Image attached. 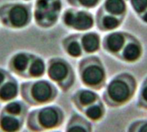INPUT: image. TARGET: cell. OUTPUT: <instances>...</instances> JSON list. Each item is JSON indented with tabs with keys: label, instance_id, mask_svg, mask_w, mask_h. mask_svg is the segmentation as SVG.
<instances>
[{
	"label": "cell",
	"instance_id": "cell-1",
	"mask_svg": "<svg viewBox=\"0 0 147 132\" xmlns=\"http://www.w3.org/2000/svg\"><path fill=\"white\" fill-rule=\"evenodd\" d=\"M137 91L138 83L135 76L130 72H121L106 83L102 101L110 108L123 107L133 101Z\"/></svg>",
	"mask_w": 147,
	"mask_h": 132
},
{
	"label": "cell",
	"instance_id": "cell-2",
	"mask_svg": "<svg viewBox=\"0 0 147 132\" xmlns=\"http://www.w3.org/2000/svg\"><path fill=\"white\" fill-rule=\"evenodd\" d=\"M20 94L26 103L39 107L53 102L59 95V90L50 80L40 78L22 82L20 85Z\"/></svg>",
	"mask_w": 147,
	"mask_h": 132
},
{
	"label": "cell",
	"instance_id": "cell-3",
	"mask_svg": "<svg viewBox=\"0 0 147 132\" xmlns=\"http://www.w3.org/2000/svg\"><path fill=\"white\" fill-rule=\"evenodd\" d=\"M65 112L57 105H46L31 111L27 116V127L33 132H49L59 128L65 121Z\"/></svg>",
	"mask_w": 147,
	"mask_h": 132
},
{
	"label": "cell",
	"instance_id": "cell-4",
	"mask_svg": "<svg viewBox=\"0 0 147 132\" xmlns=\"http://www.w3.org/2000/svg\"><path fill=\"white\" fill-rule=\"evenodd\" d=\"M78 73L84 88L98 91L107 83V70L102 59L97 56H88L78 62Z\"/></svg>",
	"mask_w": 147,
	"mask_h": 132
},
{
	"label": "cell",
	"instance_id": "cell-5",
	"mask_svg": "<svg viewBox=\"0 0 147 132\" xmlns=\"http://www.w3.org/2000/svg\"><path fill=\"white\" fill-rule=\"evenodd\" d=\"M31 3L9 2L0 5V24L8 29L22 30L28 27L33 20Z\"/></svg>",
	"mask_w": 147,
	"mask_h": 132
},
{
	"label": "cell",
	"instance_id": "cell-6",
	"mask_svg": "<svg viewBox=\"0 0 147 132\" xmlns=\"http://www.w3.org/2000/svg\"><path fill=\"white\" fill-rule=\"evenodd\" d=\"M46 73L49 80L63 92L69 91L76 81L73 67L65 58L61 57L56 56L48 59Z\"/></svg>",
	"mask_w": 147,
	"mask_h": 132
},
{
	"label": "cell",
	"instance_id": "cell-7",
	"mask_svg": "<svg viewBox=\"0 0 147 132\" xmlns=\"http://www.w3.org/2000/svg\"><path fill=\"white\" fill-rule=\"evenodd\" d=\"M62 9V0H35L33 19L40 28L50 29L58 23Z\"/></svg>",
	"mask_w": 147,
	"mask_h": 132
},
{
	"label": "cell",
	"instance_id": "cell-8",
	"mask_svg": "<svg viewBox=\"0 0 147 132\" xmlns=\"http://www.w3.org/2000/svg\"><path fill=\"white\" fill-rule=\"evenodd\" d=\"M60 19L65 27L76 32H88L95 25L94 16L90 11L74 7L65 9Z\"/></svg>",
	"mask_w": 147,
	"mask_h": 132
},
{
	"label": "cell",
	"instance_id": "cell-9",
	"mask_svg": "<svg viewBox=\"0 0 147 132\" xmlns=\"http://www.w3.org/2000/svg\"><path fill=\"white\" fill-rule=\"evenodd\" d=\"M143 53L144 49L140 40L129 34L127 42L117 57V59L127 64H134L142 58Z\"/></svg>",
	"mask_w": 147,
	"mask_h": 132
},
{
	"label": "cell",
	"instance_id": "cell-10",
	"mask_svg": "<svg viewBox=\"0 0 147 132\" xmlns=\"http://www.w3.org/2000/svg\"><path fill=\"white\" fill-rule=\"evenodd\" d=\"M34 54L27 51H19L12 54L8 61L9 71L22 79H27L28 70Z\"/></svg>",
	"mask_w": 147,
	"mask_h": 132
},
{
	"label": "cell",
	"instance_id": "cell-11",
	"mask_svg": "<svg viewBox=\"0 0 147 132\" xmlns=\"http://www.w3.org/2000/svg\"><path fill=\"white\" fill-rule=\"evenodd\" d=\"M128 35V33L120 31H113L109 33L102 41L103 50L106 53L117 58L127 42Z\"/></svg>",
	"mask_w": 147,
	"mask_h": 132
},
{
	"label": "cell",
	"instance_id": "cell-12",
	"mask_svg": "<svg viewBox=\"0 0 147 132\" xmlns=\"http://www.w3.org/2000/svg\"><path fill=\"white\" fill-rule=\"evenodd\" d=\"M100 100V95L95 90L87 88L78 89L71 96L72 104L81 113Z\"/></svg>",
	"mask_w": 147,
	"mask_h": 132
},
{
	"label": "cell",
	"instance_id": "cell-13",
	"mask_svg": "<svg viewBox=\"0 0 147 132\" xmlns=\"http://www.w3.org/2000/svg\"><path fill=\"white\" fill-rule=\"evenodd\" d=\"M81 34H72L64 37L61 46L64 52L73 59L80 58L84 53L81 45Z\"/></svg>",
	"mask_w": 147,
	"mask_h": 132
},
{
	"label": "cell",
	"instance_id": "cell-14",
	"mask_svg": "<svg viewBox=\"0 0 147 132\" xmlns=\"http://www.w3.org/2000/svg\"><path fill=\"white\" fill-rule=\"evenodd\" d=\"M99 9L111 16L124 20L127 13V5L125 0H104Z\"/></svg>",
	"mask_w": 147,
	"mask_h": 132
},
{
	"label": "cell",
	"instance_id": "cell-15",
	"mask_svg": "<svg viewBox=\"0 0 147 132\" xmlns=\"http://www.w3.org/2000/svg\"><path fill=\"white\" fill-rule=\"evenodd\" d=\"M123 19L111 16L98 9L96 16V24L97 28L102 32H113L121 26Z\"/></svg>",
	"mask_w": 147,
	"mask_h": 132
},
{
	"label": "cell",
	"instance_id": "cell-16",
	"mask_svg": "<svg viewBox=\"0 0 147 132\" xmlns=\"http://www.w3.org/2000/svg\"><path fill=\"white\" fill-rule=\"evenodd\" d=\"M65 132H93L92 123L84 115L73 113L66 124Z\"/></svg>",
	"mask_w": 147,
	"mask_h": 132
},
{
	"label": "cell",
	"instance_id": "cell-17",
	"mask_svg": "<svg viewBox=\"0 0 147 132\" xmlns=\"http://www.w3.org/2000/svg\"><path fill=\"white\" fill-rule=\"evenodd\" d=\"M20 94V85L17 80L11 75L10 77L0 86V102L7 103L16 100Z\"/></svg>",
	"mask_w": 147,
	"mask_h": 132
},
{
	"label": "cell",
	"instance_id": "cell-18",
	"mask_svg": "<svg viewBox=\"0 0 147 132\" xmlns=\"http://www.w3.org/2000/svg\"><path fill=\"white\" fill-rule=\"evenodd\" d=\"M81 45L85 54H94L97 52L102 46L100 35L96 32H84L81 34Z\"/></svg>",
	"mask_w": 147,
	"mask_h": 132
},
{
	"label": "cell",
	"instance_id": "cell-19",
	"mask_svg": "<svg viewBox=\"0 0 147 132\" xmlns=\"http://www.w3.org/2000/svg\"><path fill=\"white\" fill-rule=\"evenodd\" d=\"M23 124V118L0 113V131L2 132H20Z\"/></svg>",
	"mask_w": 147,
	"mask_h": 132
},
{
	"label": "cell",
	"instance_id": "cell-20",
	"mask_svg": "<svg viewBox=\"0 0 147 132\" xmlns=\"http://www.w3.org/2000/svg\"><path fill=\"white\" fill-rule=\"evenodd\" d=\"M46 72H47V63L45 62L43 58L34 53L28 70L27 80L40 79L44 76Z\"/></svg>",
	"mask_w": 147,
	"mask_h": 132
},
{
	"label": "cell",
	"instance_id": "cell-21",
	"mask_svg": "<svg viewBox=\"0 0 147 132\" xmlns=\"http://www.w3.org/2000/svg\"><path fill=\"white\" fill-rule=\"evenodd\" d=\"M82 114L91 123H97L103 119L106 115V105L100 100L86 108Z\"/></svg>",
	"mask_w": 147,
	"mask_h": 132
},
{
	"label": "cell",
	"instance_id": "cell-22",
	"mask_svg": "<svg viewBox=\"0 0 147 132\" xmlns=\"http://www.w3.org/2000/svg\"><path fill=\"white\" fill-rule=\"evenodd\" d=\"M1 113L24 119V117L27 115V107L22 101L14 100L5 103Z\"/></svg>",
	"mask_w": 147,
	"mask_h": 132
},
{
	"label": "cell",
	"instance_id": "cell-23",
	"mask_svg": "<svg viewBox=\"0 0 147 132\" xmlns=\"http://www.w3.org/2000/svg\"><path fill=\"white\" fill-rule=\"evenodd\" d=\"M130 4L140 19L147 24V0H130Z\"/></svg>",
	"mask_w": 147,
	"mask_h": 132
},
{
	"label": "cell",
	"instance_id": "cell-24",
	"mask_svg": "<svg viewBox=\"0 0 147 132\" xmlns=\"http://www.w3.org/2000/svg\"><path fill=\"white\" fill-rule=\"evenodd\" d=\"M136 106L142 110H147V76L138 88Z\"/></svg>",
	"mask_w": 147,
	"mask_h": 132
},
{
	"label": "cell",
	"instance_id": "cell-25",
	"mask_svg": "<svg viewBox=\"0 0 147 132\" xmlns=\"http://www.w3.org/2000/svg\"><path fill=\"white\" fill-rule=\"evenodd\" d=\"M103 0H66L72 7L82 9H92L96 8Z\"/></svg>",
	"mask_w": 147,
	"mask_h": 132
},
{
	"label": "cell",
	"instance_id": "cell-26",
	"mask_svg": "<svg viewBox=\"0 0 147 132\" xmlns=\"http://www.w3.org/2000/svg\"><path fill=\"white\" fill-rule=\"evenodd\" d=\"M127 132H147V119H139L132 121Z\"/></svg>",
	"mask_w": 147,
	"mask_h": 132
},
{
	"label": "cell",
	"instance_id": "cell-27",
	"mask_svg": "<svg viewBox=\"0 0 147 132\" xmlns=\"http://www.w3.org/2000/svg\"><path fill=\"white\" fill-rule=\"evenodd\" d=\"M11 76V73H9L7 70L0 67V86L3 85Z\"/></svg>",
	"mask_w": 147,
	"mask_h": 132
},
{
	"label": "cell",
	"instance_id": "cell-28",
	"mask_svg": "<svg viewBox=\"0 0 147 132\" xmlns=\"http://www.w3.org/2000/svg\"><path fill=\"white\" fill-rule=\"evenodd\" d=\"M22 1H24V2H29V1H31V0H22Z\"/></svg>",
	"mask_w": 147,
	"mask_h": 132
},
{
	"label": "cell",
	"instance_id": "cell-29",
	"mask_svg": "<svg viewBox=\"0 0 147 132\" xmlns=\"http://www.w3.org/2000/svg\"><path fill=\"white\" fill-rule=\"evenodd\" d=\"M52 132H60V131H52Z\"/></svg>",
	"mask_w": 147,
	"mask_h": 132
},
{
	"label": "cell",
	"instance_id": "cell-30",
	"mask_svg": "<svg viewBox=\"0 0 147 132\" xmlns=\"http://www.w3.org/2000/svg\"><path fill=\"white\" fill-rule=\"evenodd\" d=\"M49 132H50V131H49Z\"/></svg>",
	"mask_w": 147,
	"mask_h": 132
}]
</instances>
